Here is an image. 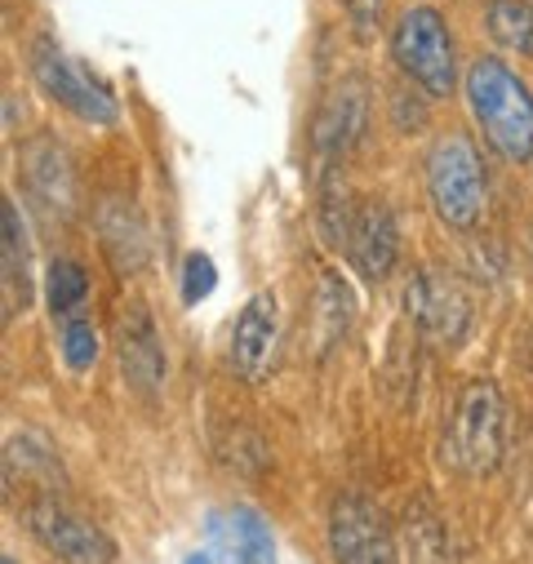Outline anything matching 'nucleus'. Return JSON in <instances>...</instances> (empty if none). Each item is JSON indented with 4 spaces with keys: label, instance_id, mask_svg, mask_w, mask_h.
I'll list each match as a JSON object with an SVG mask.
<instances>
[{
    "label": "nucleus",
    "instance_id": "18",
    "mask_svg": "<svg viewBox=\"0 0 533 564\" xmlns=\"http://www.w3.org/2000/svg\"><path fill=\"white\" fill-rule=\"evenodd\" d=\"M0 236H6V290L23 307L28 303V285H32V275H28V236H23V218H19V209L10 200H6V218H0Z\"/></svg>",
    "mask_w": 533,
    "mask_h": 564
},
{
    "label": "nucleus",
    "instance_id": "21",
    "mask_svg": "<svg viewBox=\"0 0 533 564\" xmlns=\"http://www.w3.org/2000/svg\"><path fill=\"white\" fill-rule=\"evenodd\" d=\"M63 356L72 369H89L98 360V334H94L89 316H72L63 325Z\"/></svg>",
    "mask_w": 533,
    "mask_h": 564
},
{
    "label": "nucleus",
    "instance_id": "2",
    "mask_svg": "<svg viewBox=\"0 0 533 564\" xmlns=\"http://www.w3.org/2000/svg\"><path fill=\"white\" fill-rule=\"evenodd\" d=\"M427 200L445 227L471 231L480 223L485 200H489V183H485V165H480L476 148L463 133L440 138V143L427 152Z\"/></svg>",
    "mask_w": 533,
    "mask_h": 564
},
{
    "label": "nucleus",
    "instance_id": "23",
    "mask_svg": "<svg viewBox=\"0 0 533 564\" xmlns=\"http://www.w3.org/2000/svg\"><path fill=\"white\" fill-rule=\"evenodd\" d=\"M342 10L356 28V36H373L378 23H382V10H387V0H342Z\"/></svg>",
    "mask_w": 533,
    "mask_h": 564
},
{
    "label": "nucleus",
    "instance_id": "15",
    "mask_svg": "<svg viewBox=\"0 0 533 564\" xmlns=\"http://www.w3.org/2000/svg\"><path fill=\"white\" fill-rule=\"evenodd\" d=\"M227 551V560L236 564H276V546H272V529L266 520L249 507H236L227 516V533H214Z\"/></svg>",
    "mask_w": 533,
    "mask_h": 564
},
{
    "label": "nucleus",
    "instance_id": "12",
    "mask_svg": "<svg viewBox=\"0 0 533 564\" xmlns=\"http://www.w3.org/2000/svg\"><path fill=\"white\" fill-rule=\"evenodd\" d=\"M365 107H369V94H365V85L351 76V80H342L338 85V94L320 107V116H316V124H312V148L320 152V156H342V152H351V143H360V129H365Z\"/></svg>",
    "mask_w": 533,
    "mask_h": 564
},
{
    "label": "nucleus",
    "instance_id": "10",
    "mask_svg": "<svg viewBox=\"0 0 533 564\" xmlns=\"http://www.w3.org/2000/svg\"><path fill=\"white\" fill-rule=\"evenodd\" d=\"M19 170H23V183H28L32 200L45 214H58V218L76 214V170H72L67 152L58 148V138L41 133V138H32V143H23Z\"/></svg>",
    "mask_w": 533,
    "mask_h": 564
},
{
    "label": "nucleus",
    "instance_id": "20",
    "mask_svg": "<svg viewBox=\"0 0 533 564\" xmlns=\"http://www.w3.org/2000/svg\"><path fill=\"white\" fill-rule=\"evenodd\" d=\"M6 458H10V463H6V471H10V476H14V471H19V476H36L41 485H54V480H58V458H54L36 436L14 441Z\"/></svg>",
    "mask_w": 533,
    "mask_h": 564
},
{
    "label": "nucleus",
    "instance_id": "5",
    "mask_svg": "<svg viewBox=\"0 0 533 564\" xmlns=\"http://www.w3.org/2000/svg\"><path fill=\"white\" fill-rule=\"evenodd\" d=\"M449 454L467 476H489L502 463V395L493 382H471L458 395Z\"/></svg>",
    "mask_w": 533,
    "mask_h": 564
},
{
    "label": "nucleus",
    "instance_id": "8",
    "mask_svg": "<svg viewBox=\"0 0 533 564\" xmlns=\"http://www.w3.org/2000/svg\"><path fill=\"white\" fill-rule=\"evenodd\" d=\"M329 546L338 564H400L387 516L365 498H338L329 516Z\"/></svg>",
    "mask_w": 533,
    "mask_h": 564
},
{
    "label": "nucleus",
    "instance_id": "24",
    "mask_svg": "<svg viewBox=\"0 0 533 564\" xmlns=\"http://www.w3.org/2000/svg\"><path fill=\"white\" fill-rule=\"evenodd\" d=\"M187 564H209V555H192V560H187Z\"/></svg>",
    "mask_w": 533,
    "mask_h": 564
},
{
    "label": "nucleus",
    "instance_id": "1",
    "mask_svg": "<svg viewBox=\"0 0 533 564\" xmlns=\"http://www.w3.org/2000/svg\"><path fill=\"white\" fill-rule=\"evenodd\" d=\"M467 102L485 138L515 165L533 161V94L498 58H480L467 72Z\"/></svg>",
    "mask_w": 533,
    "mask_h": 564
},
{
    "label": "nucleus",
    "instance_id": "6",
    "mask_svg": "<svg viewBox=\"0 0 533 564\" xmlns=\"http://www.w3.org/2000/svg\"><path fill=\"white\" fill-rule=\"evenodd\" d=\"M23 524L28 533L63 564H111L116 560V546L102 529H94L89 520H80L76 511H67L54 494H41L28 502L23 511Z\"/></svg>",
    "mask_w": 533,
    "mask_h": 564
},
{
    "label": "nucleus",
    "instance_id": "19",
    "mask_svg": "<svg viewBox=\"0 0 533 564\" xmlns=\"http://www.w3.org/2000/svg\"><path fill=\"white\" fill-rule=\"evenodd\" d=\"M85 294H89V275H85L80 262H72V258L50 262V271H45V299H50L54 316H72L85 303Z\"/></svg>",
    "mask_w": 533,
    "mask_h": 564
},
{
    "label": "nucleus",
    "instance_id": "9",
    "mask_svg": "<svg viewBox=\"0 0 533 564\" xmlns=\"http://www.w3.org/2000/svg\"><path fill=\"white\" fill-rule=\"evenodd\" d=\"M276 338H281V307H276V294L262 290L253 294L240 316H236V329H231V369L249 382L266 378L276 360Z\"/></svg>",
    "mask_w": 533,
    "mask_h": 564
},
{
    "label": "nucleus",
    "instance_id": "11",
    "mask_svg": "<svg viewBox=\"0 0 533 564\" xmlns=\"http://www.w3.org/2000/svg\"><path fill=\"white\" fill-rule=\"evenodd\" d=\"M342 249L351 253V262H356V271L365 280H387V271L400 258L395 218L382 205H360L356 218H351V231H347V245Z\"/></svg>",
    "mask_w": 533,
    "mask_h": 564
},
{
    "label": "nucleus",
    "instance_id": "13",
    "mask_svg": "<svg viewBox=\"0 0 533 564\" xmlns=\"http://www.w3.org/2000/svg\"><path fill=\"white\" fill-rule=\"evenodd\" d=\"M120 373L143 395H152L165 378V351L143 307H129V321L120 325Z\"/></svg>",
    "mask_w": 533,
    "mask_h": 564
},
{
    "label": "nucleus",
    "instance_id": "4",
    "mask_svg": "<svg viewBox=\"0 0 533 564\" xmlns=\"http://www.w3.org/2000/svg\"><path fill=\"white\" fill-rule=\"evenodd\" d=\"M28 67H32L36 85H41L58 107H67L72 116L94 120V124H111V120H116V98H111V89H107L85 63H76L54 36H36V41H32Z\"/></svg>",
    "mask_w": 533,
    "mask_h": 564
},
{
    "label": "nucleus",
    "instance_id": "14",
    "mask_svg": "<svg viewBox=\"0 0 533 564\" xmlns=\"http://www.w3.org/2000/svg\"><path fill=\"white\" fill-rule=\"evenodd\" d=\"M98 236H102V249L116 271H139L148 262V227L133 214V205L107 196L98 205Z\"/></svg>",
    "mask_w": 533,
    "mask_h": 564
},
{
    "label": "nucleus",
    "instance_id": "17",
    "mask_svg": "<svg viewBox=\"0 0 533 564\" xmlns=\"http://www.w3.org/2000/svg\"><path fill=\"white\" fill-rule=\"evenodd\" d=\"M347 316H351V299L342 290V280L334 271L320 275V299H316V356H325L342 334H347Z\"/></svg>",
    "mask_w": 533,
    "mask_h": 564
},
{
    "label": "nucleus",
    "instance_id": "16",
    "mask_svg": "<svg viewBox=\"0 0 533 564\" xmlns=\"http://www.w3.org/2000/svg\"><path fill=\"white\" fill-rule=\"evenodd\" d=\"M485 28L498 45L533 58V0H489Z\"/></svg>",
    "mask_w": 533,
    "mask_h": 564
},
{
    "label": "nucleus",
    "instance_id": "3",
    "mask_svg": "<svg viewBox=\"0 0 533 564\" xmlns=\"http://www.w3.org/2000/svg\"><path fill=\"white\" fill-rule=\"evenodd\" d=\"M391 58L414 85H423L432 98H449L458 85V63H454V41L449 28L436 10L418 6L410 14H400L391 32Z\"/></svg>",
    "mask_w": 533,
    "mask_h": 564
},
{
    "label": "nucleus",
    "instance_id": "7",
    "mask_svg": "<svg viewBox=\"0 0 533 564\" xmlns=\"http://www.w3.org/2000/svg\"><path fill=\"white\" fill-rule=\"evenodd\" d=\"M405 312H410V321L418 325L423 338L445 343V347L463 343V334L471 325V299L445 267H418L410 275Z\"/></svg>",
    "mask_w": 533,
    "mask_h": 564
},
{
    "label": "nucleus",
    "instance_id": "22",
    "mask_svg": "<svg viewBox=\"0 0 533 564\" xmlns=\"http://www.w3.org/2000/svg\"><path fill=\"white\" fill-rule=\"evenodd\" d=\"M214 285H218L214 258H209V253H187V262H183V303H187V307L205 303V299L214 294Z\"/></svg>",
    "mask_w": 533,
    "mask_h": 564
}]
</instances>
